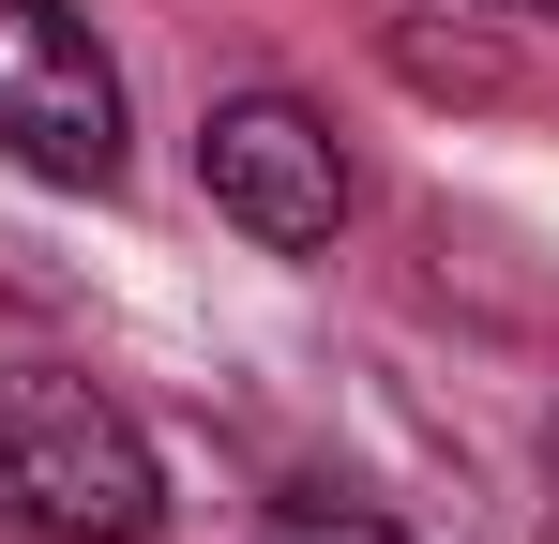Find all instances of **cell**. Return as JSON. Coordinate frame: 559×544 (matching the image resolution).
I'll return each mask as SVG.
<instances>
[{
    "instance_id": "277c9868",
    "label": "cell",
    "mask_w": 559,
    "mask_h": 544,
    "mask_svg": "<svg viewBox=\"0 0 559 544\" xmlns=\"http://www.w3.org/2000/svg\"><path fill=\"white\" fill-rule=\"evenodd\" d=\"M393 76L408 91H499V61L484 46H439V31H393Z\"/></svg>"
},
{
    "instance_id": "3957f363",
    "label": "cell",
    "mask_w": 559,
    "mask_h": 544,
    "mask_svg": "<svg viewBox=\"0 0 559 544\" xmlns=\"http://www.w3.org/2000/svg\"><path fill=\"white\" fill-rule=\"evenodd\" d=\"M0 152L31 181H121V76L76 0H0Z\"/></svg>"
},
{
    "instance_id": "8992f818",
    "label": "cell",
    "mask_w": 559,
    "mask_h": 544,
    "mask_svg": "<svg viewBox=\"0 0 559 544\" xmlns=\"http://www.w3.org/2000/svg\"><path fill=\"white\" fill-rule=\"evenodd\" d=\"M530 15H559V0H530Z\"/></svg>"
},
{
    "instance_id": "5b68a950",
    "label": "cell",
    "mask_w": 559,
    "mask_h": 544,
    "mask_svg": "<svg viewBox=\"0 0 559 544\" xmlns=\"http://www.w3.org/2000/svg\"><path fill=\"white\" fill-rule=\"evenodd\" d=\"M258 544H408V530H393V515H348V499H287Z\"/></svg>"
},
{
    "instance_id": "7a4b0ae2",
    "label": "cell",
    "mask_w": 559,
    "mask_h": 544,
    "mask_svg": "<svg viewBox=\"0 0 559 544\" xmlns=\"http://www.w3.org/2000/svg\"><path fill=\"white\" fill-rule=\"evenodd\" d=\"M197 181H212V212H227L242 243H273V258H318V243L348 227V152H333V121H318L302 91H227V106L197 121Z\"/></svg>"
},
{
    "instance_id": "6da1fadb",
    "label": "cell",
    "mask_w": 559,
    "mask_h": 544,
    "mask_svg": "<svg viewBox=\"0 0 559 544\" xmlns=\"http://www.w3.org/2000/svg\"><path fill=\"white\" fill-rule=\"evenodd\" d=\"M0 515L46 530V544H152L167 469H152V439L106 409L92 378L0 363Z\"/></svg>"
}]
</instances>
